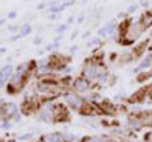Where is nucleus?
<instances>
[{
	"mask_svg": "<svg viewBox=\"0 0 152 142\" xmlns=\"http://www.w3.org/2000/svg\"><path fill=\"white\" fill-rule=\"evenodd\" d=\"M5 21H6V18H0V26H2V24H5Z\"/></svg>",
	"mask_w": 152,
	"mask_h": 142,
	"instance_id": "obj_20",
	"label": "nucleus"
},
{
	"mask_svg": "<svg viewBox=\"0 0 152 142\" xmlns=\"http://www.w3.org/2000/svg\"><path fill=\"white\" fill-rule=\"evenodd\" d=\"M9 31L12 32V31H17V26H9Z\"/></svg>",
	"mask_w": 152,
	"mask_h": 142,
	"instance_id": "obj_19",
	"label": "nucleus"
},
{
	"mask_svg": "<svg viewBox=\"0 0 152 142\" xmlns=\"http://www.w3.org/2000/svg\"><path fill=\"white\" fill-rule=\"evenodd\" d=\"M99 72V69H97V66H96V64H90V66H87L85 69H84V75L87 76V78H96V76L99 75L97 73Z\"/></svg>",
	"mask_w": 152,
	"mask_h": 142,
	"instance_id": "obj_3",
	"label": "nucleus"
},
{
	"mask_svg": "<svg viewBox=\"0 0 152 142\" xmlns=\"http://www.w3.org/2000/svg\"><path fill=\"white\" fill-rule=\"evenodd\" d=\"M81 2H82V3H85V2H87V0H81Z\"/></svg>",
	"mask_w": 152,
	"mask_h": 142,
	"instance_id": "obj_22",
	"label": "nucleus"
},
{
	"mask_svg": "<svg viewBox=\"0 0 152 142\" xmlns=\"http://www.w3.org/2000/svg\"><path fill=\"white\" fill-rule=\"evenodd\" d=\"M73 21H75V18H73V17H70V18H69V21H67V24H70V23H73Z\"/></svg>",
	"mask_w": 152,
	"mask_h": 142,
	"instance_id": "obj_21",
	"label": "nucleus"
},
{
	"mask_svg": "<svg viewBox=\"0 0 152 142\" xmlns=\"http://www.w3.org/2000/svg\"><path fill=\"white\" fill-rule=\"evenodd\" d=\"M76 35H78V31H75V32L72 34V40H73V38H76Z\"/></svg>",
	"mask_w": 152,
	"mask_h": 142,
	"instance_id": "obj_18",
	"label": "nucleus"
},
{
	"mask_svg": "<svg viewBox=\"0 0 152 142\" xmlns=\"http://www.w3.org/2000/svg\"><path fill=\"white\" fill-rule=\"evenodd\" d=\"M61 141H62V136L59 133H53L44 138V142H61Z\"/></svg>",
	"mask_w": 152,
	"mask_h": 142,
	"instance_id": "obj_6",
	"label": "nucleus"
},
{
	"mask_svg": "<svg viewBox=\"0 0 152 142\" xmlns=\"http://www.w3.org/2000/svg\"><path fill=\"white\" fill-rule=\"evenodd\" d=\"M105 31H107V34H113L114 31H116V28H117V24H116V20H111V21H108L107 24H105Z\"/></svg>",
	"mask_w": 152,
	"mask_h": 142,
	"instance_id": "obj_7",
	"label": "nucleus"
},
{
	"mask_svg": "<svg viewBox=\"0 0 152 142\" xmlns=\"http://www.w3.org/2000/svg\"><path fill=\"white\" fill-rule=\"evenodd\" d=\"M151 63H152V61H151V58H146L143 63L138 64V67L135 69V72H138V70H143V69H148V67L151 66Z\"/></svg>",
	"mask_w": 152,
	"mask_h": 142,
	"instance_id": "obj_9",
	"label": "nucleus"
},
{
	"mask_svg": "<svg viewBox=\"0 0 152 142\" xmlns=\"http://www.w3.org/2000/svg\"><path fill=\"white\" fill-rule=\"evenodd\" d=\"M135 11H137V5H131V6L128 8V11H126V12H128V14H134Z\"/></svg>",
	"mask_w": 152,
	"mask_h": 142,
	"instance_id": "obj_12",
	"label": "nucleus"
},
{
	"mask_svg": "<svg viewBox=\"0 0 152 142\" xmlns=\"http://www.w3.org/2000/svg\"><path fill=\"white\" fill-rule=\"evenodd\" d=\"M140 5H142V6H146V5H148V0H142Z\"/></svg>",
	"mask_w": 152,
	"mask_h": 142,
	"instance_id": "obj_17",
	"label": "nucleus"
},
{
	"mask_svg": "<svg viewBox=\"0 0 152 142\" xmlns=\"http://www.w3.org/2000/svg\"><path fill=\"white\" fill-rule=\"evenodd\" d=\"M75 89H76V90H79V92H85V90L88 89V83H87V80H84V78L76 80V81H75Z\"/></svg>",
	"mask_w": 152,
	"mask_h": 142,
	"instance_id": "obj_4",
	"label": "nucleus"
},
{
	"mask_svg": "<svg viewBox=\"0 0 152 142\" xmlns=\"http://www.w3.org/2000/svg\"><path fill=\"white\" fill-rule=\"evenodd\" d=\"M20 37H21L20 34H15V35H12V37H11V41H17V40H18Z\"/></svg>",
	"mask_w": 152,
	"mask_h": 142,
	"instance_id": "obj_14",
	"label": "nucleus"
},
{
	"mask_svg": "<svg viewBox=\"0 0 152 142\" xmlns=\"http://www.w3.org/2000/svg\"><path fill=\"white\" fill-rule=\"evenodd\" d=\"M64 3H66L67 6H70V5H73V3H75V0H66Z\"/></svg>",
	"mask_w": 152,
	"mask_h": 142,
	"instance_id": "obj_16",
	"label": "nucleus"
},
{
	"mask_svg": "<svg viewBox=\"0 0 152 142\" xmlns=\"http://www.w3.org/2000/svg\"><path fill=\"white\" fill-rule=\"evenodd\" d=\"M66 8H67V5H66L64 2H62V3H53L52 6L49 8V11H47V12H62Z\"/></svg>",
	"mask_w": 152,
	"mask_h": 142,
	"instance_id": "obj_5",
	"label": "nucleus"
},
{
	"mask_svg": "<svg viewBox=\"0 0 152 142\" xmlns=\"http://www.w3.org/2000/svg\"><path fill=\"white\" fill-rule=\"evenodd\" d=\"M31 31H32V26H31L29 23H24L23 26L20 28V35H21V37H24V35H29V34H31Z\"/></svg>",
	"mask_w": 152,
	"mask_h": 142,
	"instance_id": "obj_8",
	"label": "nucleus"
},
{
	"mask_svg": "<svg viewBox=\"0 0 152 142\" xmlns=\"http://www.w3.org/2000/svg\"><path fill=\"white\" fill-rule=\"evenodd\" d=\"M41 41H43V38H41V37H38V38H35V40H34V43H35V44H40Z\"/></svg>",
	"mask_w": 152,
	"mask_h": 142,
	"instance_id": "obj_15",
	"label": "nucleus"
},
{
	"mask_svg": "<svg viewBox=\"0 0 152 142\" xmlns=\"http://www.w3.org/2000/svg\"><path fill=\"white\" fill-rule=\"evenodd\" d=\"M8 17H9V18H15V17H17V12H15V11H11L9 14H8Z\"/></svg>",
	"mask_w": 152,
	"mask_h": 142,
	"instance_id": "obj_13",
	"label": "nucleus"
},
{
	"mask_svg": "<svg viewBox=\"0 0 152 142\" xmlns=\"http://www.w3.org/2000/svg\"><path fill=\"white\" fill-rule=\"evenodd\" d=\"M67 29H69V24H62V26H58L56 28V32L58 34H62V32H66Z\"/></svg>",
	"mask_w": 152,
	"mask_h": 142,
	"instance_id": "obj_10",
	"label": "nucleus"
},
{
	"mask_svg": "<svg viewBox=\"0 0 152 142\" xmlns=\"http://www.w3.org/2000/svg\"><path fill=\"white\" fill-rule=\"evenodd\" d=\"M67 102H69L73 109H81V107H82V99H81L79 96L73 95V93H69V95H67Z\"/></svg>",
	"mask_w": 152,
	"mask_h": 142,
	"instance_id": "obj_2",
	"label": "nucleus"
},
{
	"mask_svg": "<svg viewBox=\"0 0 152 142\" xmlns=\"http://www.w3.org/2000/svg\"><path fill=\"white\" fill-rule=\"evenodd\" d=\"M12 73H14V69H12V66H5L2 67V70H0V87H3L8 80L12 76Z\"/></svg>",
	"mask_w": 152,
	"mask_h": 142,
	"instance_id": "obj_1",
	"label": "nucleus"
},
{
	"mask_svg": "<svg viewBox=\"0 0 152 142\" xmlns=\"http://www.w3.org/2000/svg\"><path fill=\"white\" fill-rule=\"evenodd\" d=\"M149 142H152V136H151V141H149Z\"/></svg>",
	"mask_w": 152,
	"mask_h": 142,
	"instance_id": "obj_23",
	"label": "nucleus"
},
{
	"mask_svg": "<svg viewBox=\"0 0 152 142\" xmlns=\"http://www.w3.org/2000/svg\"><path fill=\"white\" fill-rule=\"evenodd\" d=\"M61 16H62V12H52V14L49 16V18L50 20H55V18H59Z\"/></svg>",
	"mask_w": 152,
	"mask_h": 142,
	"instance_id": "obj_11",
	"label": "nucleus"
}]
</instances>
